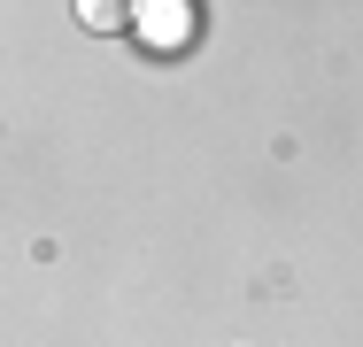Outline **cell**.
<instances>
[{"mask_svg":"<svg viewBox=\"0 0 363 347\" xmlns=\"http://www.w3.org/2000/svg\"><path fill=\"white\" fill-rule=\"evenodd\" d=\"M132 16H140V31L155 47H186V39H194V8H186V0H147Z\"/></svg>","mask_w":363,"mask_h":347,"instance_id":"obj_1","label":"cell"},{"mask_svg":"<svg viewBox=\"0 0 363 347\" xmlns=\"http://www.w3.org/2000/svg\"><path fill=\"white\" fill-rule=\"evenodd\" d=\"M77 23H85V31H116V23H132V8H116V0H85Z\"/></svg>","mask_w":363,"mask_h":347,"instance_id":"obj_2","label":"cell"}]
</instances>
